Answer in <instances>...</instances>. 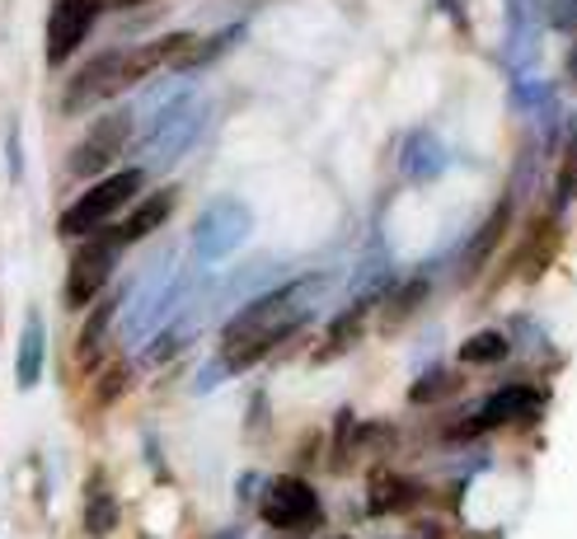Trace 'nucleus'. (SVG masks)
I'll return each mask as SVG.
<instances>
[{"instance_id": "1", "label": "nucleus", "mask_w": 577, "mask_h": 539, "mask_svg": "<svg viewBox=\"0 0 577 539\" xmlns=\"http://www.w3.org/2000/svg\"><path fill=\"white\" fill-rule=\"evenodd\" d=\"M146 188V173L142 169H118V173H104V179H95L85 188L81 197L71 202V212L57 220V230L61 235H89V230H99L108 226L118 212H128L132 207V197Z\"/></svg>"}, {"instance_id": "2", "label": "nucleus", "mask_w": 577, "mask_h": 539, "mask_svg": "<svg viewBox=\"0 0 577 539\" xmlns=\"http://www.w3.org/2000/svg\"><path fill=\"white\" fill-rule=\"evenodd\" d=\"M132 136V118L128 113H108L99 118L95 127L85 132V141L67 155V173L71 179H99V173H108V165L122 155V146H128Z\"/></svg>"}, {"instance_id": "3", "label": "nucleus", "mask_w": 577, "mask_h": 539, "mask_svg": "<svg viewBox=\"0 0 577 539\" xmlns=\"http://www.w3.org/2000/svg\"><path fill=\"white\" fill-rule=\"evenodd\" d=\"M118 263V244L113 240H89L85 249H75V259L67 267V306L71 310H89L108 287V273Z\"/></svg>"}, {"instance_id": "4", "label": "nucleus", "mask_w": 577, "mask_h": 539, "mask_svg": "<svg viewBox=\"0 0 577 539\" xmlns=\"http://www.w3.org/2000/svg\"><path fill=\"white\" fill-rule=\"evenodd\" d=\"M104 14V0H57L48 14V67L75 57V47L89 38V28Z\"/></svg>"}, {"instance_id": "5", "label": "nucleus", "mask_w": 577, "mask_h": 539, "mask_svg": "<svg viewBox=\"0 0 577 539\" xmlns=\"http://www.w3.org/2000/svg\"><path fill=\"white\" fill-rule=\"evenodd\" d=\"M263 520L277 530H310L320 520V498L305 479H283L263 498Z\"/></svg>"}, {"instance_id": "6", "label": "nucleus", "mask_w": 577, "mask_h": 539, "mask_svg": "<svg viewBox=\"0 0 577 539\" xmlns=\"http://www.w3.org/2000/svg\"><path fill=\"white\" fill-rule=\"evenodd\" d=\"M169 212H175V188H160V193H151L142 197L136 207L118 220L113 230H108V240H113L118 249L122 244H136V240H146V235H155L169 220Z\"/></svg>"}, {"instance_id": "7", "label": "nucleus", "mask_w": 577, "mask_h": 539, "mask_svg": "<svg viewBox=\"0 0 577 539\" xmlns=\"http://www.w3.org/2000/svg\"><path fill=\"white\" fill-rule=\"evenodd\" d=\"M287 306H291V291H287V287H283V291H273V296H263V300H254V306L240 310V314H236V324L226 328V347H230V343H240V338H259V333L287 328V324H283Z\"/></svg>"}, {"instance_id": "8", "label": "nucleus", "mask_w": 577, "mask_h": 539, "mask_svg": "<svg viewBox=\"0 0 577 539\" xmlns=\"http://www.w3.org/2000/svg\"><path fill=\"white\" fill-rule=\"evenodd\" d=\"M409 502H413V483H409V479H399V474H389V469H376V474H371V483H366V506H371V516H395V512H404Z\"/></svg>"}, {"instance_id": "9", "label": "nucleus", "mask_w": 577, "mask_h": 539, "mask_svg": "<svg viewBox=\"0 0 577 539\" xmlns=\"http://www.w3.org/2000/svg\"><path fill=\"white\" fill-rule=\"evenodd\" d=\"M507 220H512V207L503 202V207L493 212V220H489V226H483V230L474 235V244H470V259H465V273H479V267L493 259V253H497V240H503V230H507Z\"/></svg>"}, {"instance_id": "10", "label": "nucleus", "mask_w": 577, "mask_h": 539, "mask_svg": "<svg viewBox=\"0 0 577 539\" xmlns=\"http://www.w3.org/2000/svg\"><path fill=\"white\" fill-rule=\"evenodd\" d=\"M460 361L465 367H497V361H507V338L503 333H474V338L460 343Z\"/></svg>"}, {"instance_id": "11", "label": "nucleus", "mask_w": 577, "mask_h": 539, "mask_svg": "<svg viewBox=\"0 0 577 539\" xmlns=\"http://www.w3.org/2000/svg\"><path fill=\"white\" fill-rule=\"evenodd\" d=\"M530 399H536V394L530 390H503L497 394V399L483 408V418H479V427H497V422H507V418H517L521 408H530Z\"/></svg>"}, {"instance_id": "12", "label": "nucleus", "mask_w": 577, "mask_h": 539, "mask_svg": "<svg viewBox=\"0 0 577 539\" xmlns=\"http://www.w3.org/2000/svg\"><path fill=\"white\" fill-rule=\"evenodd\" d=\"M128 385H132V371H122V367H118V371H108V375L99 380V385H95V404H99V408L118 404V394L128 390Z\"/></svg>"}, {"instance_id": "13", "label": "nucleus", "mask_w": 577, "mask_h": 539, "mask_svg": "<svg viewBox=\"0 0 577 539\" xmlns=\"http://www.w3.org/2000/svg\"><path fill=\"white\" fill-rule=\"evenodd\" d=\"M446 385H450L446 375H428L423 385H413V404H432V394H436V390H446Z\"/></svg>"}, {"instance_id": "14", "label": "nucleus", "mask_w": 577, "mask_h": 539, "mask_svg": "<svg viewBox=\"0 0 577 539\" xmlns=\"http://www.w3.org/2000/svg\"><path fill=\"white\" fill-rule=\"evenodd\" d=\"M118 10H132V5H146V0H113Z\"/></svg>"}]
</instances>
